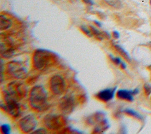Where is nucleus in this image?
<instances>
[{
  "instance_id": "25",
  "label": "nucleus",
  "mask_w": 151,
  "mask_h": 134,
  "mask_svg": "<svg viewBox=\"0 0 151 134\" xmlns=\"http://www.w3.org/2000/svg\"><path fill=\"white\" fill-rule=\"evenodd\" d=\"M83 1L84 3L89 5H93L94 4V2L92 0H83Z\"/></svg>"
},
{
  "instance_id": "4",
  "label": "nucleus",
  "mask_w": 151,
  "mask_h": 134,
  "mask_svg": "<svg viewBox=\"0 0 151 134\" xmlns=\"http://www.w3.org/2000/svg\"><path fill=\"white\" fill-rule=\"evenodd\" d=\"M45 126L49 130L56 131L65 126L66 120L64 116L55 114L47 115L43 119Z\"/></svg>"
},
{
  "instance_id": "1",
  "label": "nucleus",
  "mask_w": 151,
  "mask_h": 134,
  "mask_svg": "<svg viewBox=\"0 0 151 134\" xmlns=\"http://www.w3.org/2000/svg\"><path fill=\"white\" fill-rule=\"evenodd\" d=\"M57 61V54L45 49H37L32 55V66L38 70H45L56 64Z\"/></svg>"
},
{
  "instance_id": "19",
  "label": "nucleus",
  "mask_w": 151,
  "mask_h": 134,
  "mask_svg": "<svg viewBox=\"0 0 151 134\" xmlns=\"http://www.w3.org/2000/svg\"><path fill=\"white\" fill-rule=\"evenodd\" d=\"M1 132L3 134H9L11 132V128L8 124H2L0 127Z\"/></svg>"
},
{
  "instance_id": "10",
  "label": "nucleus",
  "mask_w": 151,
  "mask_h": 134,
  "mask_svg": "<svg viewBox=\"0 0 151 134\" xmlns=\"http://www.w3.org/2000/svg\"><path fill=\"white\" fill-rule=\"evenodd\" d=\"M116 87L111 89H106L99 91L95 95V97L99 100L107 102L111 100L114 95Z\"/></svg>"
},
{
  "instance_id": "22",
  "label": "nucleus",
  "mask_w": 151,
  "mask_h": 134,
  "mask_svg": "<svg viewBox=\"0 0 151 134\" xmlns=\"http://www.w3.org/2000/svg\"><path fill=\"white\" fill-rule=\"evenodd\" d=\"M145 93L146 96H149L151 94V85L149 83H145L143 86Z\"/></svg>"
},
{
  "instance_id": "20",
  "label": "nucleus",
  "mask_w": 151,
  "mask_h": 134,
  "mask_svg": "<svg viewBox=\"0 0 151 134\" xmlns=\"http://www.w3.org/2000/svg\"><path fill=\"white\" fill-rule=\"evenodd\" d=\"M80 30H81V31L86 34V35H87L89 37H91L93 36V34L90 30V29L88 28L85 25H81L80 26Z\"/></svg>"
},
{
  "instance_id": "6",
  "label": "nucleus",
  "mask_w": 151,
  "mask_h": 134,
  "mask_svg": "<svg viewBox=\"0 0 151 134\" xmlns=\"http://www.w3.org/2000/svg\"><path fill=\"white\" fill-rule=\"evenodd\" d=\"M6 91L9 94L18 101L25 97L27 93L25 85L24 83L18 81H12L8 84Z\"/></svg>"
},
{
  "instance_id": "12",
  "label": "nucleus",
  "mask_w": 151,
  "mask_h": 134,
  "mask_svg": "<svg viewBox=\"0 0 151 134\" xmlns=\"http://www.w3.org/2000/svg\"><path fill=\"white\" fill-rule=\"evenodd\" d=\"M105 119V115L103 112H96L87 117L86 122L90 125H96Z\"/></svg>"
},
{
  "instance_id": "26",
  "label": "nucleus",
  "mask_w": 151,
  "mask_h": 134,
  "mask_svg": "<svg viewBox=\"0 0 151 134\" xmlns=\"http://www.w3.org/2000/svg\"><path fill=\"white\" fill-rule=\"evenodd\" d=\"M94 24H95L97 27H102L101 23L100 22L95 20V21H94Z\"/></svg>"
},
{
  "instance_id": "17",
  "label": "nucleus",
  "mask_w": 151,
  "mask_h": 134,
  "mask_svg": "<svg viewBox=\"0 0 151 134\" xmlns=\"http://www.w3.org/2000/svg\"><path fill=\"white\" fill-rule=\"evenodd\" d=\"M104 2L109 5L116 8L120 9L122 7V4L120 0H104Z\"/></svg>"
},
{
  "instance_id": "16",
  "label": "nucleus",
  "mask_w": 151,
  "mask_h": 134,
  "mask_svg": "<svg viewBox=\"0 0 151 134\" xmlns=\"http://www.w3.org/2000/svg\"><path fill=\"white\" fill-rule=\"evenodd\" d=\"M114 47L116 49V50L128 62H131V58L128 54V53L123 48H122L120 45H117V44H114Z\"/></svg>"
},
{
  "instance_id": "27",
  "label": "nucleus",
  "mask_w": 151,
  "mask_h": 134,
  "mask_svg": "<svg viewBox=\"0 0 151 134\" xmlns=\"http://www.w3.org/2000/svg\"><path fill=\"white\" fill-rule=\"evenodd\" d=\"M120 67H121V68H122V69H123V70H124V69H126V64L124 63V62H122V63L120 64Z\"/></svg>"
},
{
  "instance_id": "9",
  "label": "nucleus",
  "mask_w": 151,
  "mask_h": 134,
  "mask_svg": "<svg viewBox=\"0 0 151 134\" xmlns=\"http://www.w3.org/2000/svg\"><path fill=\"white\" fill-rule=\"evenodd\" d=\"M59 109L61 112L64 114L71 113L75 107V101L71 96H65L63 97L59 102Z\"/></svg>"
},
{
  "instance_id": "3",
  "label": "nucleus",
  "mask_w": 151,
  "mask_h": 134,
  "mask_svg": "<svg viewBox=\"0 0 151 134\" xmlns=\"http://www.w3.org/2000/svg\"><path fill=\"white\" fill-rule=\"evenodd\" d=\"M4 97L5 103L1 104V108L13 117L19 116L21 107L18 100L9 95L6 90L4 91Z\"/></svg>"
},
{
  "instance_id": "11",
  "label": "nucleus",
  "mask_w": 151,
  "mask_h": 134,
  "mask_svg": "<svg viewBox=\"0 0 151 134\" xmlns=\"http://www.w3.org/2000/svg\"><path fill=\"white\" fill-rule=\"evenodd\" d=\"M134 91L133 90H129L124 89H120L117 92V97L122 100H125L129 102H132L133 100Z\"/></svg>"
},
{
  "instance_id": "15",
  "label": "nucleus",
  "mask_w": 151,
  "mask_h": 134,
  "mask_svg": "<svg viewBox=\"0 0 151 134\" xmlns=\"http://www.w3.org/2000/svg\"><path fill=\"white\" fill-rule=\"evenodd\" d=\"M12 25V21L3 15L0 16V30L3 31L8 29Z\"/></svg>"
},
{
  "instance_id": "5",
  "label": "nucleus",
  "mask_w": 151,
  "mask_h": 134,
  "mask_svg": "<svg viewBox=\"0 0 151 134\" xmlns=\"http://www.w3.org/2000/svg\"><path fill=\"white\" fill-rule=\"evenodd\" d=\"M7 73L17 79H24L28 76V72L23 64L18 61H12L6 64Z\"/></svg>"
},
{
  "instance_id": "13",
  "label": "nucleus",
  "mask_w": 151,
  "mask_h": 134,
  "mask_svg": "<svg viewBox=\"0 0 151 134\" xmlns=\"http://www.w3.org/2000/svg\"><path fill=\"white\" fill-rule=\"evenodd\" d=\"M109 128V122L106 118L102 120L101 122L96 125L93 133H102Z\"/></svg>"
},
{
  "instance_id": "28",
  "label": "nucleus",
  "mask_w": 151,
  "mask_h": 134,
  "mask_svg": "<svg viewBox=\"0 0 151 134\" xmlns=\"http://www.w3.org/2000/svg\"><path fill=\"white\" fill-rule=\"evenodd\" d=\"M150 5H151V0H150Z\"/></svg>"
},
{
  "instance_id": "8",
  "label": "nucleus",
  "mask_w": 151,
  "mask_h": 134,
  "mask_svg": "<svg viewBox=\"0 0 151 134\" xmlns=\"http://www.w3.org/2000/svg\"><path fill=\"white\" fill-rule=\"evenodd\" d=\"M50 89L56 95H60L64 93L65 89V82L64 79L60 75L56 74L52 76L50 80Z\"/></svg>"
},
{
  "instance_id": "2",
  "label": "nucleus",
  "mask_w": 151,
  "mask_h": 134,
  "mask_svg": "<svg viewBox=\"0 0 151 134\" xmlns=\"http://www.w3.org/2000/svg\"><path fill=\"white\" fill-rule=\"evenodd\" d=\"M29 103L34 110L41 112L48 107L47 93L42 86H35L29 91Z\"/></svg>"
},
{
  "instance_id": "21",
  "label": "nucleus",
  "mask_w": 151,
  "mask_h": 134,
  "mask_svg": "<svg viewBox=\"0 0 151 134\" xmlns=\"http://www.w3.org/2000/svg\"><path fill=\"white\" fill-rule=\"evenodd\" d=\"M109 58H110V59L111 60V61L114 64H116V65H117V66L120 65V64H121L122 62V60H121V59H120L119 57H113V55H109Z\"/></svg>"
},
{
  "instance_id": "7",
  "label": "nucleus",
  "mask_w": 151,
  "mask_h": 134,
  "mask_svg": "<svg viewBox=\"0 0 151 134\" xmlns=\"http://www.w3.org/2000/svg\"><path fill=\"white\" fill-rule=\"evenodd\" d=\"M37 120L32 115H28L21 118L18 122L19 129L23 133H30L36 128Z\"/></svg>"
},
{
  "instance_id": "14",
  "label": "nucleus",
  "mask_w": 151,
  "mask_h": 134,
  "mask_svg": "<svg viewBox=\"0 0 151 134\" xmlns=\"http://www.w3.org/2000/svg\"><path fill=\"white\" fill-rule=\"evenodd\" d=\"M90 29L94 37L99 40H102L104 38H107V39H110V35L109 33L106 31H100L99 30H97L96 28L92 25H90Z\"/></svg>"
},
{
  "instance_id": "23",
  "label": "nucleus",
  "mask_w": 151,
  "mask_h": 134,
  "mask_svg": "<svg viewBox=\"0 0 151 134\" xmlns=\"http://www.w3.org/2000/svg\"><path fill=\"white\" fill-rule=\"evenodd\" d=\"M47 131L43 128H40L35 131H33L32 133H46Z\"/></svg>"
},
{
  "instance_id": "18",
  "label": "nucleus",
  "mask_w": 151,
  "mask_h": 134,
  "mask_svg": "<svg viewBox=\"0 0 151 134\" xmlns=\"http://www.w3.org/2000/svg\"><path fill=\"white\" fill-rule=\"evenodd\" d=\"M123 112L126 114H127V115H128L129 116H133V117H135V118H136V119H137L139 120H143V116L142 115H140L137 112H136L134 110H132L131 109H124L123 110Z\"/></svg>"
},
{
  "instance_id": "24",
  "label": "nucleus",
  "mask_w": 151,
  "mask_h": 134,
  "mask_svg": "<svg viewBox=\"0 0 151 134\" xmlns=\"http://www.w3.org/2000/svg\"><path fill=\"white\" fill-rule=\"evenodd\" d=\"M113 37L115 39H118L119 38V37H120L119 32L118 31H113Z\"/></svg>"
}]
</instances>
